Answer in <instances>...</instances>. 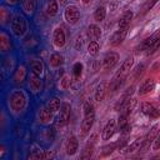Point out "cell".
<instances>
[{
	"mask_svg": "<svg viewBox=\"0 0 160 160\" xmlns=\"http://www.w3.org/2000/svg\"><path fill=\"white\" fill-rule=\"evenodd\" d=\"M94 119H95L94 106L90 102H86L84 105V120H82V124H81V131H82L84 136L90 131V129L94 124Z\"/></svg>",
	"mask_w": 160,
	"mask_h": 160,
	"instance_id": "6da1fadb",
	"label": "cell"
},
{
	"mask_svg": "<svg viewBox=\"0 0 160 160\" xmlns=\"http://www.w3.org/2000/svg\"><path fill=\"white\" fill-rule=\"evenodd\" d=\"M25 95L21 91H15L10 98V105L14 111H21L25 106Z\"/></svg>",
	"mask_w": 160,
	"mask_h": 160,
	"instance_id": "7a4b0ae2",
	"label": "cell"
},
{
	"mask_svg": "<svg viewBox=\"0 0 160 160\" xmlns=\"http://www.w3.org/2000/svg\"><path fill=\"white\" fill-rule=\"evenodd\" d=\"M11 29H12V32L16 35V36H22L25 34V30H26V24H25V19L20 15L15 16L12 22H11Z\"/></svg>",
	"mask_w": 160,
	"mask_h": 160,
	"instance_id": "3957f363",
	"label": "cell"
},
{
	"mask_svg": "<svg viewBox=\"0 0 160 160\" xmlns=\"http://www.w3.org/2000/svg\"><path fill=\"white\" fill-rule=\"evenodd\" d=\"M64 16H65V20H66L68 22H70V24H76V22L79 21V19H80V11L78 10L76 6L70 5V6L66 8V10H65V12H64Z\"/></svg>",
	"mask_w": 160,
	"mask_h": 160,
	"instance_id": "277c9868",
	"label": "cell"
},
{
	"mask_svg": "<svg viewBox=\"0 0 160 160\" xmlns=\"http://www.w3.org/2000/svg\"><path fill=\"white\" fill-rule=\"evenodd\" d=\"M119 61V55L116 52H108L102 60V65H104V69L106 70H111Z\"/></svg>",
	"mask_w": 160,
	"mask_h": 160,
	"instance_id": "5b68a950",
	"label": "cell"
},
{
	"mask_svg": "<svg viewBox=\"0 0 160 160\" xmlns=\"http://www.w3.org/2000/svg\"><path fill=\"white\" fill-rule=\"evenodd\" d=\"M128 29L129 28H119V30L114 32V35L111 36V45L112 46L120 45L125 40V38L128 35Z\"/></svg>",
	"mask_w": 160,
	"mask_h": 160,
	"instance_id": "8992f818",
	"label": "cell"
},
{
	"mask_svg": "<svg viewBox=\"0 0 160 160\" xmlns=\"http://www.w3.org/2000/svg\"><path fill=\"white\" fill-rule=\"evenodd\" d=\"M158 39H160V30H158V31H156L155 34H152L151 36L146 38V39L138 46V50H139V51H141V50H148L150 46H152V45L156 42Z\"/></svg>",
	"mask_w": 160,
	"mask_h": 160,
	"instance_id": "52a82bcc",
	"label": "cell"
},
{
	"mask_svg": "<svg viewBox=\"0 0 160 160\" xmlns=\"http://www.w3.org/2000/svg\"><path fill=\"white\" fill-rule=\"evenodd\" d=\"M70 110H71L70 104L69 102H62L61 110H60V115H59V125L66 124V121L69 120V116H70Z\"/></svg>",
	"mask_w": 160,
	"mask_h": 160,
	"instance_id": "ba28073f",
	"label": "cell"
},
{
	"mask_svg": "<svg viewBox=\"0 0 160 160\" xmlns=\"http://www.w3.org/2000/svg\"><path fill=\"white\" fill-rule=\"evenodd\" d=\"M115 128H116V122H115V120H112V119L109 120V121L106 122L104 130H102V139H104V140H109V139L114 135V132H115Z\"/></svg>",
	"mask_w": 160,
	"mask_h": 160,
	"instance_id": "9c48e42d",
	"label": "cell"
},
{
	"mask_svg": "<svg viewBox=\"0 0 160 160\" xmlns=\"http://www.w3.org/2000/svg\"><path fill=\"white\" fill-rule=\"evenodd\" d=\"M141 111L148 115L149 118H158L159 116V111L156 110V108L149 102H142L141 104Z\"/></svg>",
	"mask_w": 160,
	"mask_h": 160,
	"instance_id": "30bf717a",
	"label": "cell"
},
{
	"mask_svg": "<svg viewBox=\"0 0 160 160\" xmlns=\"http://www.w3.org/2000/svg\"><path fill=\"white\" fill-rule=\"evenodd\" d=\"M55 152L52 151H34L32 154L29 155V159L32 160H42V159H54Z\"/></svg>",
	"mask_w": 160,
	"mask_h": 160,
	"instance_id": "8fae6325",
	"label": "cell"
},
{
	"mask_svg": "<svg viewBox=\"0 0 160 160\" xmlns=\"http://www.w3.org/2000/svg\"><path fill=\"white\" fill-rule=\"evenodd\" d=\"M154 88H155V81H154L152 79H148V80H145V81L140 85V88H139V94H140V95L149 94V92H151V91L154 90Z\"/></svg>",
	"mask_w": 160,
	"mask_h": 160,
	"instance_id": "7c38bea8",
	"label": "cell"
},
{
	"mask_svg": "<svg viewBox=\"0 0 160 160\" xmlns=\"http://www.w3.org/2000/svg\"><path fill=\"white\" fill-rule=\"evenodd\" d=\"M54 44L58 48H61L65 45V32L62 31L61 28H58L54 31Z\"/></svg>",
	"mask_w": 160,
	"mask_h": 160,
	"instance_id": "4fadbf2b",
	"label": "cell"
},
{
	"mask_svg": "<svg viewBox=\"0 0 160 160\" xmlns=\"http://www.w3.org/2000/svg\"><path fill=\"white\" fill-rule=\"evenodd\" d=\"M142 142H144V136H141V138H138L136 140H134L130 145H128L126 148H124V150H122V152H132V151H135V150H141V146H142Z\"/></svg>",
	"mask_w": 160,
	"mask_h": 160,
	"instance_id": "5bb4252c",
	"label": "cell"
},
{
	"mask_svg": "<svg viewBox=\"0 0 160 160\" xmlns=\"http://www.w3.org/2000/svg\"><path fill=\"white\" fill-rule=\"evenodd\" d=\"M132 64H134V59H132L131 56L126 58V60L122 62V66H121V69H120V71L118 72L116 76H119V78H125V75L128 74V71L131 69Z\"/></svg>",
	"mask_w": 160,
	"mask_h": 160,
	"instance_id": "9a60e30c",
	"label": "cell"
},
{
	"mask_svg": "<svg viewBox=\"0 0 160 160\" xmlns=\"http://www.w3.org/2000/svg\"><path fill=\"white\" fill-rule=\"evenodd\" d=\"M88 35H89L90 40L96 41L101 36V30H100V28L98 25H90L89 29H88Z\"/></svg>",
	"mask_w": 160,
	"mask_h": 160,
	"instance_id": "2e32d148",
	"label": "cell"
},
{
	"mask_svg": "<svg viewBox=\"0 0 160 160\" xmlns=\"http://www.w3.org/2000/svg\"><path fill=\"white\" fill-rule=\"evenodd\" d=\"M78 146H79V142H78V139L75 136H71L66 144V152L69 155H74L78 150Z\"/></svg>",
	"mask_w": 160,
	"mask_h": 160,
	"instance_id": "e0dca14e",
	"label": "cell"
},
{
	"mask_svg": "<svg viewBox=\"0 0 160 160\" xmlns=\"http://www.w3.org/2000/svg\"><path fill=\"white\" fill-rule=\"evenodd\" d=\"M156 132H158V125H155L151 130H150V132L146 135V136H144V142H142V146H141V150H144L148 145H149V142L150 141H152V139L155 138V135H156Z\"/></svg>",
	"mask_w": 160,
	"mask_h": 160,
	"instance_id": "ac0fdd59",
	"label": "cell"
},
{
	"mask_svg": "<svg viewBox=\"0 0 160 160\" xmlns=\"http://www.w3.org/2000/svg\"><path fill=\"white\" fill-rule=\"evenodd\" d=\"M131 19H132V12L131 11H126L121 16V19L119 20V28H129V24H130Z\"/></svg>",
	"mask_w": 160,
	"mask_h": 160,
	"instance_id": "d6986e66",
	"label": "cell"
},
{
	"mask_svg": "<svg viewBox=\"0 0 160 160\" xmlns=\"http://www.w3.org/2000/svg\"><path fill=\"white\" fill-rule=\"evenodd\" d=\"M105 92H106V84L105 82H101L98 88H96V92H95V100L96 101H102L104 96H105Z\"/></svg>",
	"mask_w": 160,
	"mask_h": 160,
	"instance_id": "ffe728a7",
	"label": "cell"
},
{
	"mask_svg": "<svg viewBox=\"0 0 160 160\" xmlns=\"http://www.w3.org/2000/svg\"><path fill=\"white\" fill-rule=\"evenodd\" d=\"M40 75H36V74H34L32 72V75H31V78H30V82H31V88H32V90L34 91H39L40 90V88H41V80H40V78H39Z\"/></svg>",
	"mask_w": 160,
	"mask_h": 160,
	"instance_id": "44dd1931",
	"label": "cell"
},
{
	"mask_svg": "<svg viewBox=\"0 0 160 160\" xmlns=\"http://www.w3.org/2000/svg\"><path fill=\"white\" fill-rule=\"evenodd\" d=\"M40 120L41 122H49L52 120V111L50 109H42L40 111Z\"/></svg>",
	"mask_w": 160,
	"mask_h": 160,
	"instance_id": "7402d4cb",
	"label": "cell"
},
{
	"mask_svg": "<svg viewBox=\"0 0 160 160\" xmlns=\"http://www.w3.org/2000/svg\"><path fill=\"white\" fill-rule=\"evenodd\" d=\"M31 70L34 74L36 75H41L42 74V70H44V66H42V62L40 60H34L31 62Z\"/></svg>",
	"mask_w": 160,
	"mask_h": 160,
	"instance_id": "603a6c76",
	"label": "cell"
},
{
	"mask_svg": "<svg viewBox=\"0 0 160 160\" xmlns=\"http://www.w3.org/2000/svg\"><path fill=\"white\" fill-rule=\"evenodd\" d=\"M106 16V10L104 6H99L96 10H95V14H94V18L96 21H102Z\"/></svg>",
	"mask_w": 160,
	"mask_h": 160,
	"instance_id": "cb8c5ba5",
	"label": "cell"
},
{
	"mask_svg": "<svg viewBox=\"0 0 160 160\" xmlns=\"http://www.w3.org/2000/svg\"><path fill=\"white\" fill-rule=\"evenodd\" d=\"M56 12H58V1L50 0L48 4V14L50 16H54V15H56Z\"/></svg>",
	"mask_w": 160,
	"mask_h": 160,
	"instance_id": "d4e9b609",
	"label": "cell"
},
{
	"mask_svg": "<svg viewBox=\"0 0 160 160\" xmlns=\"http://www.w3.org/2000/svg\"><path fill=\"white\" fill-rule=\"evenodd\" d=\"M92 151H94V141L89 142V144L85 146V150H84L81 158H82V159H89V158L92 155Z\"/></svg>",
	"mask_w": 160,
	"mask_h": 160,
	"instance_id": "484cf974",
	"label": "cell"
},
{
	"mask_svg": "<svg viewBox=\"0 0 160 160\" xmlns=\"http://www.w3.org/2000/svg\"><path fill=\"white\" fill-rule=\"evenodd\" d=\"M50 64L51 66H59L62 64V56L60 54H52L50 58Z\"/></svg>",
	"mask_w": 160,
	"mask_h": 160,
	"instance_id": "4316f807",
	"label": "cell"
},
{
	"mask_svg": "<svg viewBox=\"0 0 160 160\" xmlns=\"http://www.w3.org/2000/svg\"><path fill=\"white\" fill-rule=\"evenodd\" d=\"M22 6L26 12H32L35 9V0H22Z\"/></svg>",
	"mask_w": 160,
	"mask_h": 160,
	"instance_id": "83f0119b",
	"label": "cell"
},
{
	"mask_svg": "<svg viewBox=\"0 0 160 160\" xmlns=\"http://www.w3.org/2000/svg\"><path fill=\"white\" fill-rule=\"evenodd\" d=\"M88 51L90 55H96L99 52V44L96 41H90V44L88 46Z\"/></svg>",
	"mask_w": 160,
	"mask_h": 160,
	"instance_id": "f1b7e54d",
	"label": "cell"
},
{
	"mask_svg": "<svg viewBox=\"0 0 160 160\" xmlns=\"http://www.w3.org/2000/svg\"><path fill=\"white\" fill-rule=\"evenodd\" d=\"M48 106H49V109H50L52 112H54V111H58L59 108H60V100H59V99H51V100L49 101Z\"/></svg>",
	"mask_w": 160,
	"mask_h": 160,
	"instance_id": "f546056e",
	"label": "cell"
},
{
	"mask_svg": "<svg viewBox=\"0 0 160 160\" xmlns=\"http://www.w3.org/2000/svg\"><path fill=\"white\" fill-rule=\"evenodd\" d=\"M156 2H158V0H146V1H145V4H144V5H142V8H141V12H142V14L148 12V11H149V10H150V9L156 4Z\"/></svg>",
	"mask_w": 160,
	"mask_h": 160,
	"instance_id": "4dcf8cb0",
	"label": "cell"
},
{
	"mask_svg": "<svg viewBox=\"0 0 160 160\" xmlns=\"http://www.w3.org/2000/svg\"><path fill=\"white\" fill-rule=\"evenodd\" d=\"M81 71H82V65H81L80 62H76V64L74 65V68H72V74H74V76H75L76 79L80 78Z\"/></svg>",
	"mask_w": 160,
	"mask_h": 160,
	"instance_id": "1f68e13d",
	"label": "cell"
},
{
	"mask_svg": "<svg viewBox=\"0 0 160 160\" xmlns=\"http://www.w3.org/2000/svg\"><path fill=\"white\" fill-rule=\"evenodd\" d=\"M70 84H71V79L69 76H64L62 80H61V88L62 89H69Z\"/></svg>",
	"mask_w": 160,
	"mask_h": 160,
	"instance_id": "d6a6232c",
	"label": "cell"
},
{
	"mask_svg": "<svg viewBox=\"0 0 160 160\" xmlns=\"http://www.w3.org/2000/svg\"><path fill=\"white\" fill-rule=\"evenodd\" d=\"M159 48H160V39H158V40H156V42H155L152 46H150V48L148 49V55H150V54L155 52V51H156Z\"/></svg>",
	"mask_w": 160,
	"mask_h": 160,
	"instance_id": "836d02e7",
	"label": "cell"
},
{
	"mask_svg": "<svg viewBox=\"0 0 160 160\" xmlns=\"http://www.w3.org/2000/svg\"><path fill=\"white\" fill-rule=\"evenodd\" d=\"M154 150H159L160 149V134L156 136V139L154 140Z\"/></svg>",
	"mask_w": 160,
	"mask_h": 160,
	"instance_id": "e575fe53",
	"label": "cell"
},
{
	"mask_svg": "<svg viewBox=\"0 0 160 160\" xmlns=\"http://www.w3.org/2000/svg\"><path fill=\"white\" fill-rule=\"evenodd\" d=\"M114 148H115V145H111V146H108V148H105V151L102 152V155H108L109 152H111V151L114 150Z\"/></svg>",
	"mask_w": 160,
	"mask_h": 160,
	"instance_id": "d590c367",
	"label": "cell"
},
{
	"mask_svg": "<svg viewBox=\"0 0 160 160\" xmlns=\"http://www.w3.org/2000/svg\"><path fill=\"white\" fill-rule=\"evenodd\" d=\"M81 45H82V41H81V39H79V38H78V42H76V49H80V48H81Z\"/></svg>",
	"mask_w": 160,
	"mask_h": 160,
	"instance_id": "8d00e7d4",
	"label": "cell"
},
{
	"mask_svg": "<svg viewBox=\"0 0 160 160\" xmlns=\"http://www.w3.org/2000/svg\"><path fill=\"white\" fill-rule=\"evenodd\" d=\"M89 1H90V0H82V2H84V4H88Z\"/></svg>",
	"mask_w": 160,
	"mask_h": 160,
	"instance_id": "74e56055",
	"label": "cell"
},
{
	"mask_svg": "<svg viewBox=\"0 0 160 160\" xmlns=\"http://www.w3.org/2000/svg\"><path fill=\"white\" fill-rule=\"evenodd\" d=\"M159 99H160V95H159Z\"/></svg>",
	"mask_w": 160,
	"mask_h": 160,
	"instance_id": "f35d334b",
	"label": "cell"
}]
</instances>
